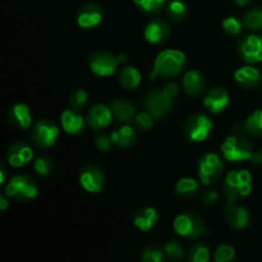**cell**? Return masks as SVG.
Segmentation results:
<instances>
[{"mask_svg": "<svg viewBox=\"0 0 262 262\" xmlns=\"http://www.w3.org/2000/svg\"><path fill=\"white\" fill-rule=\"evenodd\" d=\"M222 154L225 160L234 163V161L252 160L255 150L252 142L247 138L243 136L233 135L222 143Z\"/></svg>", "mask_w": 262, "mask_h": 262, "instance_id": "obj_4", "label": "cell"}, {"mask_svg": "<svg viewBox=\"0 0 262 262\" xmlns=\"http://www.w3.org/2000/svg\"><path fill=\"white\" fill-rule=\"evenodd\" d=\"M245 129L253 137L262 136V110H255L245 122Z\"/></svg>", "mask_w": 262, "mask_h": 262, "instance_id": "obj_29", "label": "cell"}, {"mask_svg": "<svg viewBox=\"0 0 262 262\" xmlns=\"http://www.w3.org/2000/svg\"><path fill=\"white\" fill-rule=\"evenodd\" d=\"M102 18H104V12L101 7L95 3H89L79 9L77 15V25L81 28L89 30L99 26L102 22Z\"/></svg>", "mask_w": 262, "mask_h": 262, "instance_id": "obj_13", "label": "cell"}, {"mask_svg": "<svg viewBox=\"0 0 262 262\" xmlns=\"http://www.w3.org/2000/svg\"><path fill=\"white\" fill-rule=\"evenodd\" d=\"M5 182V168L4 165H2V169H0V184H3Z\"/></svg>", "mask_w": 262, "mask_h": 262, "instance_id": "obj_44", "label": "cell"}, {"mask_svg": "<svg viewBox=\"0 0 262 262\" xmlns=\"http://www.w3.org/2000/svg\"><path fill=\"white\" fill-rule=\"evenodd\" d=\"M164 258V252L156 246H147L142 253V261L145 262H161Z\"/></svg>", "mask_w": 262, "mask_h": 262, "instance_id": "obj_39", "label": "cell"}, {"mask_svg": "<svg viewBox=\"0 0 262 262\" xmlns=\"http://www.w3.org/2000/svg\"><path fill=\"white\" fill-rule=\"evenodd\" d=\"M110 107H112L113 117L117 122L128 124V123L133 122V119H135L136 107L130 102L124 101V100H114Z\"/></svg>", "mask_w": 262, "mask_h": 262, "instance_id": "obj_23", "label": "cell"}, {"mask_svg": "<svg viewBox=\"0 0 262 262\" xmlns=\"http://www.w3.org/2000/svg\"><path fill=\"white\" fill-rule=\"evenodd\" d=\"M136 5L148 14H158L163 10L166 0H135Z\"/></svg>", "mask_w": 262, "mask_h": 262, "instance_id": "obj_31", "label": "cell"}, {"mask_svg": "<svg viewBox=\"0 0 262 262\" xmlns=\"http://www.w3.org/2000/svg\"><path fill=\"white\" fill-rule=\"evenodd\" d=\"M200 187L197 181L193 178H182L179 179L178 183L176 184V192L182 197H193L194 194L199 193Z\"/></svg>", "mask_w": 262, "mask_h": 262, "instance_id": "obj_28", "label": "cell"}, {"mask_svg": "<svg viewBox=\"0 0 262 262\" xmlns=\"http://www.w3.org/2000/svg\"><path fill=\"white\" fill-rule=\"evenodd\" d=\"M95 145H96L97 150L101 151V152H109L113 147V141L106 135H100L95 140Z\"/></svg>", "mask_w": 262, "mask_h": 262, "instance_id": "obj_40", "label": "cell"}, {"mask_svg": "<svg viewBox=\"0 0 262 262\" xmlns=\"http://www.w3.org/2000/svg\"><path fill=\"white\" fill-rule=\"evenodd\" d=\"M127 61V56L119 54L107 53V51H96L89 60V67L92 73L99 77H110L115 73L118 66Z\"/></svg>", "mask_w": 262, "mask_h": 262, "instance_id": "obj_6", "label": "cell"}, {"mask_svg": "<svg viewBox=\"0 0 262 262\" xmlns=\"http://www.w3.org/2000/svg\"><path fill=\"white\" fill-rule=\"evenodd\" d=\"M187 5L183 0H166V14L176 22L186 19Z\"/></svg>", "mask_w": 262, "mask_h": 262, "instance_id": "obj_27", "label": "cell"}, {"mask_svg": "<svg viewBox=\"0 0 262 262\" xmlns=\"http://www.w3.org/2000/svg\"><path fill=\"white\" fill-rule=\"evenodd\" d=\"M79 184L90 193H100L105 186V174L99 166L87 165L79 173Z\"/></svg>", "mask_w": 262, "mask_h": 262, "instance_id": "obj_12", "label": "cell"}, {"mask_svg": "<svg viewBox=\"0 0 262 262\" xmlns=\"http://www.w3.org/2000/svg\"><path fill=\"white\" fill-rule=\"evenodd\" d=\"M235 257V250L229 245H222L215 250L214 261L215 262H229Z\"/></svg>", "mask_w": 262, "mask_h": 262, "instance_id": "obj_35", "label": "cell"}, {"mask_svg": "<svg viewBox=\"0 0 262 262\" xmlns=\"http://www.w3.org/2000/svg\"><path fill=\"white\" fill-rule=\"evenodd\" d=\"M87 124L92 128V129H102V128L107 127L113 120V112L112 107H107L106 105L96 104L90 109L89 114H87Z\"/></svg>", "mask_w": 262, "mask_h": 262, "instance_id": "obj_17", "label": "cell"}, {"mask_svg": "<svg viewBox=\"0 0 262 262\" xmlns=\"http://www.w3.org/2000/svg\"><path fill=\"white\" fill-rule=\"evenodd\" d=\"M224 174V161L216 154H205L199 161L200 181L205 186L217 183Z\"/></svg>", "mask_w": 262, "mask_h": 262, "instance_id": "obj_7", "label": "cell"}, {"mask_svg": "<svg viewBox=\"0 0 262 262\" xmlns=\"http://www.w3.org/2000/svg\"><path fill=\"white\" fill-rule=\"evenodd\" d=\"M4 193L15 201L27 202L37 197L38 186L30 177L14 176L8 182Z\"/></svg>", "mask_w": 262, "mask_h": 262, "instance_id": "obj_5", "label": "cell"}, {"mask_svg": "<svg viewBox=\"0 0 262 262\" xmlns=\"http://www.w3.org/2000/svg\"><path fill=\"white\" fill-rule=\"evenodd\" d=\"M214 123L207 115L194 114L187 119L184 124V133L192 142H204L211 135Z\"/></svg>", "mask_w": 262, "mask_h": 262, "instance_id": "obj_9", "label": "cell"}, {"mask_svg": "<svg viewBox=\"0 0 262 262\" xmlns=\"http://www.w3.org/2000/svg\"><path fill=\"white\" fill-rule=\"evenodd\" d=\"M252 161L255 164H258V165H262V148H260V150H257V151H255V154H253Z\"/></svg>", "mask_w": 262, "mask_h": 262, "instance_id": "obj_42", "label": "cell"}, {"mask_svg": "<svg viewBox=\"0 0 262 262\" xmlns=\"http://www.w3.org/2000/svg\"><path fill=\"white\" fill-rule=\"evenodd\" d=\"M87 101H89V95H87V92L82 89L76 90V91L72 92L71 97H69V104H71V106L73 107V109L77 110L83 107L84 105L87 104Z\"/></svg>", "mask_w": 262, "mask_h": 262, "instance_id": "obj_38", "label": "cell"}, {"mask_svg": "<svg viewBox=\"0 0 262 262\" xmlns=\"http://www.w3.org/2000/svg\"><path fill=\"white\" fill-rule=\"evenodd\" d=\"M8 163L13 168H22L26 164L31 163L33 159V151L27 143L15 142L9 147L7 152Z\"/></svg>", "mask_w": 262, "mask_h": 262, "instance_id": "obj_16", "label": "cell"}, {"mask_svg": "<svg viewBox=\"0 0 262 262\" xmlns=\"http://www.w3.org/2000/svg\"><path fill=\"white\" fill-rule=\"evenodd\" d=\"M183 90L189 96H200L205 91L206 79L205 76L199 71H188L183 77Z\"/></svg>", "mask_w": 262, "mask_h": 262, "instance_id": "obj_20", "label": "cell"}, {"mask_svg": "<svg viewBox=\"0 0 262 262\" xmlns=\"http://www.w3.org/2000/svg\"><path fill=\"white\" fill-rule=\"evenodd\" d=\"M113 143L118 146L120 148H127L129 146H132L136 141V132L130 125L123 124L122 127L118 128L117 130L110 135Z\"/></svg>", "mask_w": 262, "mask_h": 262, "instance_id": "obj_25", "label": "cell"}, {"mask_svg": "<svg viewBox=\"0 0 262 262\" xmlns=\"http://www.w3.org/2000/svg\"><path fill=\"white\" fill-rule=\"evenodd\" d=\"M243 25L248 30H262V8H253V9L248 10L243 19Z\"/></svg>", "mask_w": 262, "mask_h": 262, "instance_id": "obj_30", "label": "cell"}, {"mask_svg": "<svg viewBox=\"0 0 262 262\" xmlns=\"http://www.w3.org/2000/svg\"><path fill=\"white\" fill-rule=\"evenodd\" d=\"M187 64L186 54L179 50H164L156 56L150 79L156 77L170 79L178 77L184 71Z\"/></svg>", "mask_w": 262, "mask_h": 262, "instance_id": "obj_2", "label": "cell"}, {"mask_svg": "<svg viewBox=\"0 0 262 262\" xmlns=\"http://www.w3.org/2000/svg\"><path fill=\"white\" fill-rule=\"evenodd\" d=\"M53 168H54L53 160L46 155L38 156V158L35 160V163H33V169H35L36 173L41 177L49 176V174L53 171Z\"/></svg>", "mask_w": 262, "mask_h": 262, "instance_id": "obj_33", "label": "cell"}, {"mask_svg": "<svg viewBox=\"0 0 262 262\" xmlns=\"http://www.w3.org/2000/svg\"><path fill=\"white\" fill-rule=\"evenodd\" d=\"M178 95V86L176 83H168L158 90H152L145 97V109L150 113L154 119L161 120L170 113L174 99Z\"/></svg>", "mask_w": 262, "mask_h": 262, "instance_id": "obj_1", "label": "cell"}, {"mask_svg": "<svg viewBox=\"0 0 262 262\" xmlns=\"http://www.w3.org/2000/svg\"><path fill=\"white\" fill-rule=\"evenodd\" d=\"M234 2L238 7H246V5H247L251 0H234Z\"/></svg>", "mask_w": 262, "mask_h": 262, "instance_id": "obj_45", "label": "cell"}, {"mask_svg": "<svg viewBox=\"0 0 262 262\" xmlns=\"http://www.w3.org/2000/svg\"><path fill=\"white\" fill-rule=\"evenodd\" d=\"M8 120L10 124L19 129H28L32 124V114L28 105L18 102L8 110Z\"/></svg>", "mask_w": 262, "mask_h": 262, "instance_id": "obj_18", "label": "cell"}, {"mask_svg": "<svg viewBox=\"0 0 262 262\" xmlns=\"http://www.w3.org/2000/svg\"><path fill=\"white\" fill-rule=\"evenodd\" d=\"M7 197H8L7 194H3V196H0V210H3V211H4V210H7L8 205H9V201H8Z\"/></svg>", "mask_w": 262, "mask_h": 262, "instance_id": "obj_43", "label": "cell"}, {"mask_svg": "<svg viewBox=\"0 0 262 262\" xmlns=\"http://www.w3.org/2000/svg\"><path fill=\"white\" fill-rule=\"evenodd\" d=\"M60 122L64 132L68 135H78L83 132L84 119L77 109L64 110L60 117Z\"/></svg>", "mask_w": 262, "mask_h": 262, "instance_id": "obj_21", "label": "cell"}, {"mask_svg": "<svg viewBox=\"0 0 262 262\" xmlns=\"http://www.w3.org/2000/svg\"><path fill=\"white\" fill-rule=\"evenodd\" d=\"M230 101V96L228 90L224 87H214L207 92L204 99V105L211 114H219L227 109Z\"/></svg>", "mask_w": 262, "mask_h": 262, "instance_id": "obj_14", "label": "cell"}, {"mask_svg": "<svg viewBox=\"0 0 262 262\" xmlns=\"http://www.w3.org/2000/svg\"><path fill=\"white\" fill-rule=\"evenodd\" d=\"M159 222V214L156 211V209L154 207H142V209L138 210L135 215V223L136 228L140 229L141 232H148V230L152 229Z\"/></svg>", "mask_w": 262, "mask_h": 262, "instance_id": "obj_22", "label": "cell"}, {"mask_svg": "<svg viewBox=\"0 0 262 262\" xmlns=\"http://www.w3.org/2000/svg\"><path fill=\"white\" fill-rule=\"evenodd\" d=\"M170 32V25L165 19L158 18V19L151 20L145 28V38L152 45H161L168 41Z\"/></svg>", "mask_w": 262, "mask_h": 262, "instance_id": "obj_15", "label": "cell"}, {"mask_svg": "<svg viewBox=\"0 0 262 262\" xmlns=\"http://www.w3.org/2000/svg\"><path fill=\"white\" fill-rule=\"evenodd\" d=\"M133 125L136 129L138 130H148L152 128L154 125V117L147 112H141L137 113L133 119Z\"/></svg>", "mask_w": 262, "mask_h": 262, "instance_id": "obj_34", "label": "cell"}, {"mask_svg": "<svg viewBox=\"0 0 262 262\" xmlns=\"http://www.w3.org/2000/svg\"><path fill=\"white\" fill-rule=\"evenodd\" d=\"M223 189L228 202L237 204L252 192V176L248 170L238 169L232 170L225 176Z\"/></svg>", "mask_w": 262, "mask_h": 262, "instance_id": "obj_3", "label": "cell"}, {"mask_svg": "<svg viewBox=\"0 0 262 262\" xmlns=\"http://www.w3.org/2000/svg\"><path fill=\"white\" fill-rule=\"evenodd\" d=\"M225 215L229 225L234 229H245L250 222V215L247 209L233 202H227L225 205Z\"/></svg>", "mask_w": 262, "mask_h": 262, "instance_id": "obj_19", "label": "cell"}, {"mask_svg": "<svg viewBox=\"0 0 262 262\" xmlns=\"http://www.w3.org/2000/svg\"><path fill=\"white\" fill-rule=\"evenodd\" d=\"M238 54L246 63L253 64L262 61V36L250 35L238 42Z\"/></svg>", "mask_w": 262, "mask_h": 262, "instance_id": "obj_11", "label": "cell"}, {"mask_svg": "<svg viewBox=\"0 0 262 262\" xmlns=\"http://www.w3.org/2000/svg\"><path fill=\"white\" fill-rule=\"evenodd\" d=\"M164 253L170 261H178L183 257L184 251L178 242L170 241V242L165 243V246H164Z\"/></svg>", "mask_w": 262, "mask_h": 262, "instance_id": "obj_36", "label": "cell"}, {"mask_svg": "<svg viewBox=\"0 0 262 262\" xmlns=\"http://www.w3.org/2000/svg\"><path fill=\"white\" fill-rule=\"evenodd\" d=\"M210 250L205 245H194L188 252V261L191 262H209Z\"/></svg>", "mask_w": 262, "mask_h": 262, "instance_id": "obj_32", "label": "cell"}, {"mask_svg": "<svg viewBox=\"0 0 262 262\" xmlns=\"http://www.w3.org/2000/svg\"><path fill=\"white\" fill-rule=\"evenodd\" d=\"M216 200H217V193L214 191V189H207V191H205L201 196L202 204L207 205V206L215 204Z\"/></svg>", "mask_w": 262, "mask_h": 262, "instance_id": "obj_41", "label": "cell"}, {"mask_svg": "<svg viewBox=\"0 0 262 262\" xmlns=\"http://www.w3.org/2000/svg\"><path fill=\"white\" fill-rule=\"evenodd\" d=\"M243 23L235 17H228L223 20V30L229 36H238L242 32Z\"/></svg>", "mask_w": 262, "mask_h": 262, "instance_id": "obj_37", "label": "cell"}, {"mask_svg": "<svg viewBox=\"0 0 262 262\" xmlns=\"http://www.w3.org/2000/svg\"><path fill=\"white\" fill-rule=\"evenodd\" d=\"M234 79L239 86L245 87V89H253L260 82L261 73L255 67L245 66L235 72Z\"/></svg>", "mask_w": 262, "mask_h": 262, "instance_id": "obj_24", "label": "cell"}, {"mask_svg": "<svg viewBox=\"0 0 262 262\" xmlns=\"http://www.w3.org/2000/svg\"><path fill=\"white\" fill-rule=\"evenodd\" d=\"M173 228L177 234L184 238H189V239L200 238L206 233L204 220L197 214H192V212H184V214L178 215L174 219Z\"/></svg>", "mask_w": 262, "mask_h": 262, "instance_id": "obj_8", "label": "cell"}, {"mask_svg": "<svg viewBox=\"0 0 262 262\" xmlns=\"http://www.w3.org/2000/svg\"><path fill=\"white\" fill-rule=\"evenodd\" d=\"M141 73L137 68L135 67H124V68L120 69L119 72V83L123 89L125 90H135L140 86L141 83Z\"/></svg>", "mask_w": 262, "mask_h": 262, "instance_id": "obj_26", "label": "cell"}, {"mask_svg": "<svg viewBox=\"0 0 262 262\" xmlns=\"http://www.w3.org/2000/svg\"><path fill=\"white\" fill-rule=\"evenodd\" d=\"M59 128L53 120L41 119L33 125L31 130V141L36 147L48 148L56 142Z\"/></svg>", "mask_w": 262, "mask_h": 262, "instance_id": "obj_10", "label": "cell"}]
</instances>
